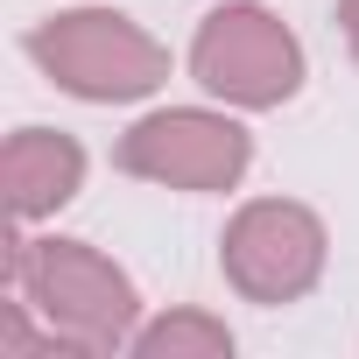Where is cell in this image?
<instances>
[{"mask_svg":"<svg viewBox=\"0 0 359 359\" xmlns=\"http://www.w3.org/2000/svg\"><path fill=\"white\" fill-rule=\"evenodd\" d=\"M8 289L64 338L71 359H113L141 331V289H134V275L106 247L71 240V233L15 226V240H8Z\"/></svg>","mask_w":359,"mask_h":359,"instance_id":"obj_1","label":"cell"},{"mask_svg":"<svg viewBox=\"0 0 359 359\" xmlns=\"http://www.w3.org/2000/svg\"><path fill=\"white\" fill-rule=\"evenodd\" d=\"M22 57L85 106H134L169 85V43L141 29L127 8H57L29 22Z\"/></svg>","mask_w":359,"mask_h":359,"instance_id":"obj_2","label":"cell"},{"mask_svg":"<svg viewBox=\"0 0 359 359\" xmlns=\"http://www.w3.org/2000/svg\"><path fill=\"white\" fill-rule=\"evenodd\" d=\"M191 78L205 99L233 106V113H275L303 92L310 57L296 43V29L261 8V0H226L212 8L191 36Z\"/></svg>","mask_w":359,"mask_h":359,"instance_id":"obj_3","label":"cell"},{"mask_svg":"<svg viewBox=\"0 0 359 359\" xmlns=\"http://www.w3.org/2000/svg\"><path fill=\"white\" fill-rule=\"evenodd\" d=\"M113 169L141 176L155 191L184 198H219L240 191V176L254 169V134L233 106H155L113 141Z\"/></svg>","mask_w":359,"mask_h":359,"instance_id":"obj_4","label":"cell"},{"mask_svg":"<svg viewBox=\"0 0 359 359\" xmlns=\"http://www.w3.org/2000/svg\"><path fill=\"white\" fill-rule=\"evenodd\" d=\"M331 268V226L303 198H247L219 233V275L240 303L289 310Z\"/></svg>","mask_w":359,"mask_h":359,"instance_id":"obj_5","label":"cell"},{"mask_svg":"<svg viewBox=\"0 0 359 359\" xmlns=\"http://www.w3.org/2000/svg\"><path fill=\"white\" fill-rule=\"evenodd\" d=\"M85 141L64 127H15L0 148V191H8V219L15 226H43L57 219L78 191H85Z\"/></svg>","mask_w":359,"mask_h":359,"instance_id":"obj_6","label":"cell"},{"mask_svg":"<svg viewBox=\"0 0 359 359\" xmlns=\"http://www.w3.org/2000/svg\"><path fill=\"white\" fill-rule=\"evenodd\" d=\"M233 324L219 317V310H198V303H176V310H162V317H141V331H134V359H233Z\"/></svg>","mask_w":359,"mask_h":359,"instance_id":"obj_7","label":"cell"},{"mask_svg":"<svg viewBox=\"0 0 359 359\" xmlns=\"http://www.w3.org/2000/svg\"><path fill=\"white\" fill-rule=\"evenodd\" d=\"M338 36H345V57L359 64V0H338Z\"/></svg>","mask_w":359,"mask_h":359,"instance_id":"obj_8","label":"cell"}]
</instances>
